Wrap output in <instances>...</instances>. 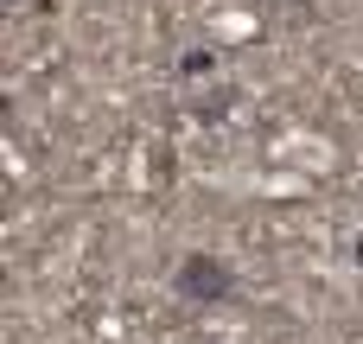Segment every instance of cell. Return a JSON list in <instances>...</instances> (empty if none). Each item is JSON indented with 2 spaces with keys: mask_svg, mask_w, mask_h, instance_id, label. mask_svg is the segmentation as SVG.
Returning a JSON list of instances; mask_svg holds the SVG:
<instances>
[{
  "mask_svg": "<svg viewBox=\"0 0 363 344\" xmlns=\"http://www.w3.org/2000/svg\"><path fill=\"white\" fill-rule=\"evenodd\" d=\"M172 294H179L185 306H223V300H236V274H230V262H223V255L198 249V255H185V262H179Z\"/></svg>",
  "mask_w": 363,
  "mask_h": 344,
  "instance_id": "6da1fadb",
  "label": "cell"
},
{
  "mask_svg": "<svg viewBox=\"0 0 363 344\" xmlns=\"http://www.w3.org/2000/svg\"><path fill=\"white\" fill-rule=\"evenodd\" d=\"M26 6H32V13H45V0H6V13H26Z\"/></svg>",
  "mask_w": 363,
  "mask_h": 344,
  "instance_id": "3957f363",
  "label": "cell"
},
{
  "mask_svg": "<svg viewBox=\"0 0 363 344\" xmlns=\"http://www.w3.org/2000/svg\"><path fill=\"white\" fill-rule=\"evenodd\" d=\"M211 70H217L211 51H185V57H179V83H198V77H211Z\"/></svg>",
  "mask_w": 363,
  "mask_h": 344,
  "instance_id": "7a4b0ae2",
  "label": "cell"
}]
</instances>
